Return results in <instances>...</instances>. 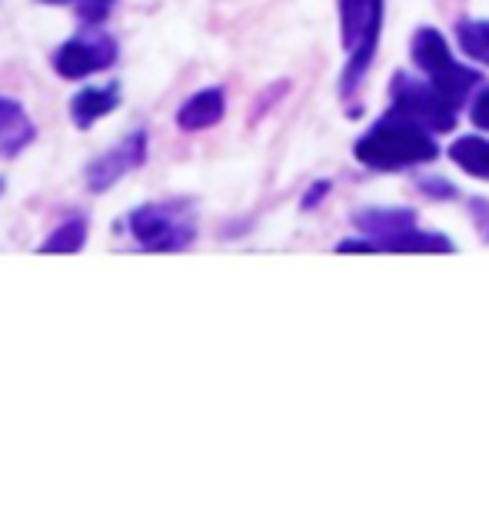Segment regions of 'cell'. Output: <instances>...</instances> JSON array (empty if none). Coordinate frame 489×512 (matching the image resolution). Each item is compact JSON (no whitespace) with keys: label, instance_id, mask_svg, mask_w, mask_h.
I'll return each mask as SVG.
<instances>
[{"label":"cell","instance_id":"1","mask_svg":"<svg viewBox=\"0 0 489 512\" xmlns=\"http://www.w3.org/2000/svg\"><path fill=\"white\" fill-rule=\"evenodd\" d=\"M127 233L144 253H177L187 250L193 240V220L187 203H140L127 213Z\"/></svg>","mask_w":489,"mask_h":512},{"label":"cell","instance_id":"3","mask_svg":"<svg viewBox=\"0 0 489 512\" xmlns=\"http://www.w3.org/2000/svg\"><path fill=\"white\" fill-rule=\"evenodd\" d=\"M147 147H150V133L144 127L130 130L127 137H120L114 147L104 150L100 157H94L84 170V183L90 193H107L114 190L127 173L140 170L147 163Z\"/></svg>","mask_w":489,"mask_h":512},{"label":"cell","instance_id":"2","mask_svg":"<svg viewBox=\"0 0 489 512\" xmlns=\"http://www.w3.org/2000/svg\"><path fill=\"white\" fill-rule=\"evenodd\" d=\"M120 60V44L114 34H107L104 27H87L80 24L74 37H67L64 44L54 50L50 67L60 80H87L104 70H114Z\"/></svg>","mask_w":489,"mask_h":512},{"label":"cell","instance_id":"9","mask_svg":"<svg viewBox=\"0 0 489 512\" xmlns=\"http://www.w3.org/2000/svg\"><path fill=\"white\" fill-rule=\"evenodd\" d=\"M0 193H4V180H0Z\"/></svg>","mask_w":489,"mask_h":512},{"label":"cell","instance_id":"5","mask_svg":"<svg viewBox=\"0 0 489 512\" xmlns=\"http://www.w3.org/2000/svg\"><path fill=\"white\" fill-rule=\"evenodd\" d=\"M37 140L34 120L10 97H0V160H17Z\"/></svg>","mask_w":489,"mask_h":512},{"label":"cell","instance_id":"4","mask_svg":"<svg viewBox=\"0 0 489 512\" xmlns=\"http://www.w3.org/2000/svg\"><path fill=\"white\" fill-rule=\"evenodd\" d=\"M124 100V90H120L117 80L110 84H90V87H80L74 97H70V124L77 130H90L94 124H100L104 117H110L114 110L120 107Z\"/></svg>","mask_w":489,"mask_h":512},{"label":"cell","instance_id":"6","mask_svg":"<svg viewBox=\"0 0 489 512\" xmlns=\"http://www.w3.org/2000/svg\"><path fill=\"white\" fill-rule=\"evenodd\" d=\"M223 117V90L220 87H210V90H200L193 94L187 104L177 110V127L180 130H207L213 124H220Z\"/></svg>","mask_w":489,"mask_h":512},{"label":"cell","instance_id":"8","mask_svg":"<svg viewBox=\"0 0 489 512\" xmlns=\"http://www.w3.org/2000/svg\"><path fill=\"white\" fill-rule=\"evenodd\" d=\"M37 4H47V7H57V4H84V0H37ZM100 4H114V0H100Z\"/></svg>","mask_w":489,"mask_h":512},{"label":"cell","instance_id":"7","mask_svg":"<svg viewBox=\"0 0 489 512\" xmlns=\"http://www.w3.org/2000/svg\"><path fill=\"white\" fill-rule=\"evenodd\" d=\"M87 247V217L84 213H70L60 220L54 233H47L37 253H80Z\"/></svg>","mask_w":489,"mask_h":512}]
</instances>
